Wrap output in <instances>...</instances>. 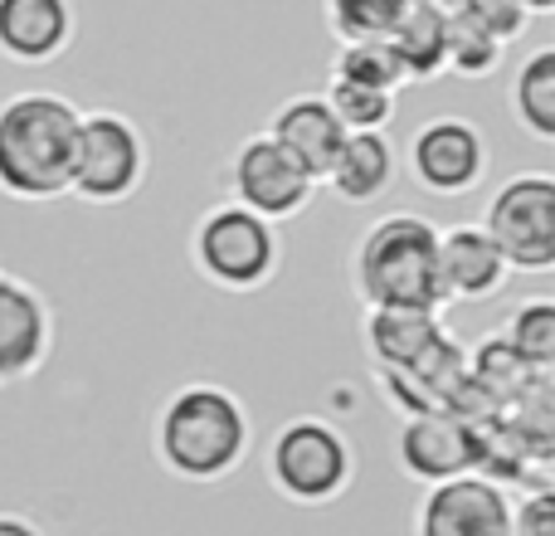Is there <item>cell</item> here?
<instances>
[{
	"instance_id": "obj_4",
	"label": "cell",
	"mask_w": 555,
	"mask_h": 536,
	"mask_svg": "<svg viewBox=\"0 0 555 536\" xmlns=\"http://www.w3.org/2000/svg\"><path fill=\"white\" fill-rule=\"evenodd\" d=\"M356 478L351 439L322 414H297L269 444V483L297 508H326Z\"/></svg>"
},
{
	"instance_id": "obj_7",
	"label": "cell",
	"mask_w": 555,
	"mask_h": 536,
	"mask_svg": "<svg viewBox=\"0 0 555 536\" xmlns=\"http://www.w3.org/2000/svg\"><path fill=\"white\" fill-rule=\"evenodd\" d=\"M482 230L502 250L507 268L521 273H551L555 268V176L551 171H517L498 186L488 201Z\"/></svg>"
},
{
	"instance_id": "obj_11",
	"label": "cell",
	"mask_w": 555,
	"mask_h": 536,
	"mask_svg": "<svg viewBox=\"0 0 555 536\" xmlns=\"http://www.w3.org/2000/svg\"><path fill=\"white\" fill-rule=\"evenodd\" d=\"M54 346V312L44 293L0 268V385H15L44 366Z\"/></svg>"
},
{
	"instance_id": "obj_19",
	"label": "cell",
	"mask_w": 555,
	"mask_h": 536,
	"mask_svg": "<svg viewBox=\"0 0 555 536\" xmlns=\"http://www.w3.org/2000/svg\"><path fill=\"white\" fill-rule=\"evenodd\" d=\"M512 113L537 142H555V49L541 44L537 54H527V64L517 68L512 84Z\"/></svg>"
},
{
	"instance_id": "obj_28",
	"label": "cell",
	"mask_w": 555,
	"mask_h": 536,
	"mask_svg": "<svg viewBox=\"0 0 555 536\" xmlns=\"http://www.w3.org/2000/svg\"><path fill=\"white\" fill-rule=\"evenodd\" d=\"M0 536H44L29 518H15V512H0Z\"/></svg>"
},
{
	"instance_id": "obj_12",
	"label": "cell",
	"mask_w": 555,
	"mask_h": 536,
	"mask_svg": "<svg viewBox=\"0 0 555 536\" xmlns=\"http://www.w3.org/2000/svg\"><path fill=\"white\" fill-rule=\"evenodd\" d=\"M404 478L414 483H443L473 473V424L459 420L453 410H420L404 414L400 439H395Z\"/></svg>"
},
{
	"instance_id": "obj_16",
	"label": "cell",
	"mask_w": 555,
	"mask_h": 536,
	"mask_svg": "<svg viewBox=\"0 0 555 536\" xmlns=\"http://www.w3.org/2000/svg\"><path fill=\"white\" fill-rule=\"evenodd\" d=\"M443 336V307H365V346L380 371H404Z\"/></svg>"
},
{
	"instance_id": "obj_24",
	"label": "cell",
	"mask_w": 555,
	"mask_h": 536,
	"mask_svg": "<svg viewBox=\"0 0 555 536\" xmlns=\"http://www.w3.org/2000/svg\"><path fill=\"white\" fill-rule=\"evenodd\" d=\"M332 74L336 78H351V84L385 88V93L410 88L404 64L395 59L390 39H351V44H341V49H336V59H332Z\"/></svg>"
},
{
	"instance_id": "obj_10",
	"label": "cell",
	"mask_w": 555,
	"mask_h": 536,
	"mask_svg": "<svg viewBox=\"0 0 555 536\" xmlns=\"http://www.w3.org/2000/svg\"><path fill=\"white\" fill-rule=\"evenodd\" d=\"M414 536H512V493L478 473L429 483Z\"/></svg>"
},
{
	"instance_id": "obj_13",
	"label": "cell",
	"mask_w": 555,
	"mask_h": 536,
	"mask_svg": "<svg viewBox=\"0 0 555 536\" xmlns=\"http://www.w3.org/2000/svg\"><path fill=\"white\" fill-rule=\"evenodd\" d=\"M269 137L322 186L336 152H341V142H346V127L336 123V113L326 107L322 93H302V98H287L269 117Z\"/></svg>"
},
{
	"instance_id": "obj_23",
	"label": "cell",
	"mask_w": 555,
	"mask_h": 536,
	"mask_svg": "<svg viewBox=\"0 0 555 536\" xmlns=\"http://www.w3.org/2000/svg\"><path fill=\"white\" fill-rule=\"evenodd\" d=\"M322 98L346 132H385V123L395 117V93L371 84H351V78H336V74L326 78Z\"/></svg>"
},
{
	"instance_id": "obj_2",
	"label": "cell",
	"mask_w": 555,
	"mask_h": 536,
	"mask_svg": "<svg viewBox=\"0 0 555 536\" xmlns=\"http://www.w3.org/2000/svg\"><path fill=\"white\" fill-rule=\"evenodd\" d=\"M351 283L365 307H443L439 230L414 210H395L361 234Z\"/></svg>"
},
{
	"instance_id": "obj_22",
	"label": "cell",
	"mask_w": 555,
	"mask_h": 536,
	"mask_svg": "<svg viewBox=\"0 0 555 536\" xmlns=\"http://www.w3.org/2000/svg\"><path fill=\"white\" fill-rule=\"evenodd\" d=\"M507 346L531 366V371H551L555 366V303L551 297H527L502 327Z\"/></svg>"
},
{
	"instance_id": "obj_8",
	"label": "cell",
	"mask_w": 555,
	"mask_h": 536,
	"mask_svg": "<svg viewBox=\"0 0 555 536\" xmlns=\"http://www.w3.org/2000/svg\"><path fill=\"white\" fill-rule=\"evenodd\" d=\"M410 171L429 195H473L488 176V137L468 117H429L410 142Z\"/></svg>"
},
{
	"instance_id": "obj_18",
	"label": "cell",
	"mask_w": 555,
	"mask_h": 536,
	"mask_svg": "<svg viewBox=\"0 0 555 536\" xmlns=\"http://www.w3.org/2000/svg\"><path fill=\"white\" fill-rule=\"evenodd\" d=\"M385 39H390L395 59L404 64L410 84H434L439 74H449V59H443V49H449V10L434 5V0H410Z\"/></svg>"
},
{
	"instance_id": "obj_1",
	"label": "cell",
	"mask_w": 555,
	"mask_h": 536,
	"mask_svg": "<svg viewBox=\"0 0 555 536\" xmlns=\"http://www.w3.org/2000/svg\"><path fill=\"white\" fill-rule=\"evenodd\" d=\"M254 420L224 385H181L156 414V459L185 483H220L249 459Z\"/></svg>"
},
{
	"instance_id": "obj_3",
	"label": "cell",
	"mask_w": 555,
	"mask_h": 536,
	"mask_svg": "<svg viewBox=\"0 0 555 536\" xmlns=\"http://www.w3.org/2000/svg\"><path fill=\"white\" fill-rule=\"evenodd\" d=\"M78 107L59 93H15L0 107V191L54 201L68 191Z\"/></svg>"
},
{
	"instance_id": "obj_29",
	"label": "cell",
	"mask_w": 555,
	"mask_h": 536,
	"mask_svg": "<svg viewBox=\"0 0 555 536\" xmlns=\"http://www.w3.org/2000/svg\"><path fill=\"white\" fill-rule=\"evenodd\" d=\"M521 10H527V15H551L555 0H521Z\"/></svg>"
},
{
	"instance_id": "obj_9",
	"label": "cell",
	"mask_w": 555,
	"mask_h": 536,
	"mask_svg": "<svg viewBox=\"0 0 555 536\" xmlns=\"http://www.w3.org/2000/svg\"><path fill=\"white\" fill-rule=\"evenodd\" d=\"M230 186H234V201H240L244 210L263 215V220H273V225L302 215L307 201H312V191H317L312 176H307L269 132L249 137V142L234 152Z\"/></svg>"
},
{
	"instance_id": "obj_17",
	"label": "cell",
	"mask_w": 555,
	"mask_h": 536,
	"mask_svg": "<svg viewBox=\"0 0 555 536\" xmlns=\"http://www.w3.org/2000/svg\"><path fill=\"white\" fill-rule=\"evenodd\" d=\"M395 181V146L385 132H346L341 152H336L326 186L336 201L346 205H371L390 191Z\"/></svg>"
},
{
	"instance_id": "obj_27",
	"label": "cell",
	"mask_w": 555,
	"mask_h": 536,
	"mask_svg": "<svg viewBox=\"0 0 555 536\" xmlns=\"http://www.w3.org/2000/svg\"><path fill=\"white\" fill-rule=\"evenodd\" d=\"M459 10H473V15H478L498 39H517L521 29H527V20H531L527 10H521V0H463Z\"/></svg>"
},
{
	"instance_id": "obj_15",
	"label": "cell",
	"mask_w": 555,
	"mask_h": 536,
	"mask_svg": "<svg viewBox=\"0 0 555 536\" xmlns=\"http://www.w3.org/2000/svg\"><path fill=\"white\" fill-rule=\"evenodd\" d=\"M439 273H443V293L449 297H459V303H488V297L502 293L512 268L482 225H453V230L439 234Z\"/></svg>"
},
{
	"instance_id": "obj_6",
	"label": "cell",
	"mask_w": 555,
	"mask_h": 536,
	"mask_svg": "<svg viewBox=\"0 0 555 536\" xmlns=\"http://www.w3.org/2000/svg\"><path fill=\"white\" fill-rule=\"evenodd\" d=\"M146 176V142L122 113H78L68 191L88 205L132 201Z\"/></svg>"
},
{
	"instance_id": "obj_14",
	"label": "cell",
	"mask_w": 555,
	"mask_h": 536,
	"mask_svg": "<svg viewBox=\"0 0 555 536\" xmlns=\"http://www.w3.org/2000/svg\"><path fill=\"white\" fill-rule=\"evenodd\" d=\"M74 44L68 0H0V54L15 64H54Z\"/></svg>"
},
{
	"instance_id": "obj_20",
	"label": "cell",
	"mask_w": 555,
	"mask_h": 536,
	"mask_svg": "<svg viewBox=\"0 0 555 536\" xmlns=\"http://www.w3.org/2000/svg\"><path fill=\"white\" fill-rule=\"evenodd\" d=\"M502 49H507V39L492 35V29L482 25L473 10H449V49H443V59H449V74H459V78H488V74H498Z\"/></svg>"
},
{
	"instance_id": "obj_5",
	"label": "cell",
	"mask_w": 555,
	"mask_h": 536,
	"mask_svg": "<svg viewBox=\"0 0 555 536\" xmlns=\"http://www.w3.org/2000/svg\"><path fill=\"white\" fill-rule=\"evenodd\" d=\"M191 259L215 288L254 293V288H263L278 273L283 244H278L273 220L230 201V205H215L210 215H201V225L191 234Z\"/></svg>"
},
{
	"instance_id": "obj_25",
	"label": "cell",
	"mask_w": 555,
	"mask_h": 536,
	"mask_svg": "<svg viewBox=\"0 0 555 536\" xmlns=\"http://www.w3.org/2000/svg\"><path fill=\"white\" fill-rule=\"evenodd\" d=\"M410 0H326V29L341 44L351 39H385L395 29V20L404 15Z\"/></svg>"
},
{
	"instance_id": "obj_26",
	"label": "cell",
	"mask_w": 555,
	"mask_h": 536,
	"mask_svg": "<svg viewBox=\"0 0 555 536\" xmlns=\"http://www.w3.org/2000/svg\"><path fill=\"white\" fill-rule=\"evenodd\" d=\"M512 536H555V488H531L512 502Z\"/></svg>"
},
{
	"instance_id": "obj_21",
	"label": "cell",
	"mask_w": 555,
	"mask_h": 536,
	"mask_svg": "<svg viewBox=\"0 0 555 536\" xmlns=\"http://www.w3.org/2000/svg\"><path fill=\"white\" fill-rule=\"evenodd\" d=\"M531 375H537V371H531V366L521 361L517 352H512L502 332L498 336H482L478 352H468V381L478 385V391L488 395L498 410H507L512 395H517L521 385L531 381Z\"/></svg>"
}]
</instances>
